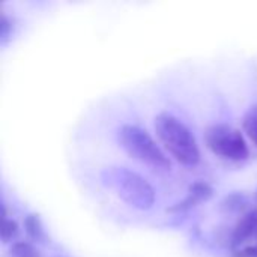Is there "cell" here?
<instances>
[{"mask_svg": "<svg viewBox=\"0 0 257 257\" xmlns=\"http://www.w3.org/2000/svg\"><path fill=\"white\" fill-rule=\"evenodd\" d=\"M101 182L114 191L130 206L148 211L155 203V190L142 175L126 167H105L101 172Z\"/></svg>", "mask_w": 257, "mask_h": 257, "instance_id": "6da1fadb", "label": "cell"}, {"mask_svg": "<svg viewBox=\"0 0 257 257\" xmlns=\"http://www.w3.org/2000/svg\"><path fill=\"white\" fill-rule=\"evenodd\" d=\"M155 131L164 148L184 166H196L200 161V149L188 126L170 113L155 117Z\"/></svg>", "mask_w": 257, "mask_h": 257, "instance_id": "7a4b0ae2", "label": "cell"}, {"mask_svg": "<svg viewBox=\"0 0 257 257\" xmlns=\"http://www.w3.org/2000/svg\"><path fill=\"white\" fill-rule=\"evenodd\" d=\"M117 139L123 151L134 160L155 169H170V161L152 136L136 125H122Z\"/></svg>", "mask_w": 257, "mask_h": 257, "instance_id": "3957f363", "label": "cell"}, {"mask_svg": "<svg viewBox=\"0 0 257 257\" xmlns=\"http://www.w3.org/2000/svg\"><path fill=\"white\" fill-rule=\"evenodd\" d=\"M205 142L215 155L230 161H244L250 154L241 131L227 123L209 126L205 133Z\"/></svg>", "mask_w": 257, "mask_h": 257, "instance_id": "277c9868", "label": "cell"}, {"mask_svg": "<svg viewBox=\"0 0 257 257\" xmlns=\"http://www.w3.org/2000/svg\"><path fill=\"white\" fill-rule=\"evenodd\" d=\"M212 196H214V188L208 182L196 181L188 187V193H187L185 199L175 203L167 211L169 212H185V211L196 208L197 205H200L203 202H208Z\"/></svg>", "mask_w": 257, "mask_h": 257, "instance_id": "5b68a950", "label": "cell"}, {"mask_svg": "<svg viewBox=\"0 0 257 257\" xmlns=\"http://www.w3.org/2000/svg\"><path fill=\"white\" fill-rule=\"evenodd\" d=\"M257 232V209L248 211L242 214V217L238 220L236 226L233 227V232L230 235V247L233 250H238L244 242H247L250 238H256Z\"/></svg>", "mask_w": 257, "mask_h": 257, "instance_id": "8992f818", "label": "cell"}, {"mask_svg": "<svg viewBox=\"0 0 257 257\" xmlns=\"http://www.w3.org/2000/svg\"><path fill=\"white\" fill-rule=\"evenodd\" d=\"M24 230L30 241H33L36 244L47 242V233H45L42 220L38 214H29L24 218Z\"/></svg>", "mask_w": 257, "mask_h": 257, "instance_id": "52a82bcc", "label": "cell"}, {"mask_svg": "<svg viewBox=\"0 0 257 257\" xmlns=\"http://www.w3.org/2000/svg\"><path fill=\"white\" fill-rule=\"evenodd\" d=\"M220 208L226 214H241L248 208V197L244 193H230L221 200Z\"/></svg>", "mask_w": 257, "mask_h": 257, "instance_id": "ba28073f", "label": "cell"}, {"mask_svg": "<svg viewBox=\"0 0 257 257\" xmlns=\"http://www.w3.org/2000/svg\"><path fill=\"white\" fill-rule=\"evenodd\" d=\"M242 126L250 140L257 146V104H253L244 114Z\"/></svg>", "mask_w": 257, "mask_h": 257, "instance_id": "9c48e42d", "label": "cell"}, {"mask_svg": "<svg viewBox=\"0 0 257 257\" xmlns=\"http://www.w3.org/2000/svg\"><path fill=\"white\" fill-rule=\"evenodd\" d=\"M2 241L3 244H8V242H12L17 236H18V224L15 220L12 218H8L6 212L3 211V221H2Z\"/></svg>", "mask_w": 257, "mask_h": 257, "instance_id": "30bf717a", "label": "cell"}, {"mask_svg": "<svg viewBox=\"0 0 257 257\" xmlns=\"http://www.w3.org/2000/svg\"><path fill=\"white\" fill-rule=\"evenodd\" d=\"M9 253L12 257H41V253L38 251V248L33 244L26 242V241L14 242Z\"/></svg>", "mask_w": 257, "mask_h": 257, "instance_id": "8fae6325", "label": "cell"}, {"mask_svg": "<svg viewBox=\"0 0 257 257\" xmlns=\"http://www.w3.org/2000/svg\"><path fill=\"white\" fill-rule=\"evenodd\" d=\"M11 33H12V21L9 20V17L6 14H2V18H0V39H2V42H5Z\"/></svg>", "mask_w": 257, "mask_h": 257, "instance_id": "7c38bea8", "label": "cell"}, {"mask_svg": "<svg viewBox=\"0 0 257 257\" xmlns=\"http://www.w3.org/2000/svg\"><path fill=\"white\" fill-rule=\"evenodd\" d=\"M232 257H257V242L253 245H247L244 248L235 250Z\"/></svg>", "mask_w": 257, "mask_h": 257, "instance_id": "4fadbf2b", "label": "cell"}, {"mask_svg": "<svg viewBox=\"0 0 257 257\" xmlns=\"http://www.w3.org/2000/svg\"><path fill=\"white\" fill-rule=\"evenodd\" d=\"M254 197H256V202H257V190H256V196H254Z\"/></svg>", "mask_w": 257, "mask_h": 257, "instance_id": "5bb4252c", "label": "cell"}, {"mask_svg": "<svg viewBox=\"0 0 257 257\" xmlns=\"http://www.w3.org/2000/svg\"><path fill=\"white\" fill-rule=\"evenodd\" d=\"M256 239H257V232H256Z\"/></svg>", "mask_w": 257, "mask_h": 257, "instance_id": "9a60e30c", "label": "cell"}]
</instances>
